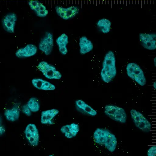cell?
I'll return each instance as SVG.
<instances>
[{
  "instance_id": "1",
  "label": "cell",
  "mask_w": 156,
  "mask_h": 156,
  "mask_svg": "<svg viewBox=\"0 0 156 156\" xmlns=\"http://www.w3.org/2000/svg\"><path fill=\"white\" fill-rule=\"evenodd\" d=\"M93 138L96 143L104 146L109 151L112 152L115 150L117 144L116 138L108 130L97 129L94 133Z\"/></svg>"
},
{
  "instance_id": "2",
  "label": "cell",
  "mask_w": 156,
  "mask_h": 156,
  "mask_svg": "<svg viewBox=\"0 0 156 156\" xmlns=\"http://www.w3.org/2000/svg\"><path fill=\"white\" fill-rule=\"evenodd\" d=\"M115 59L113 51H109L105 55L101 73L102 80L105 83L110 82L116 74Z\"/></svg>"
},
{
  "instance_id": "3",
  "label": "cell",
  "mask_w": 156,
  "mask_h": 156,
  "mask_svg": "<svg viewBox=\"0 0 156 156\" xmlns=\"http://www.w3.org/2000/svg\"><path fill=\"white\" fill-rule=\"evenodd\" d=\"M126 70L128 76L139 85L143 86L146 84V80L144 73L137 64L133 62L128 63Z\"/></svg>"
},
{
  "instance_id": "4",
  "label": "cell",
  "mask_w": 156,
  "mask_h": 156,
  "mask_svg": "<svg viewBox=\"0 0 156 156\" xmlns=\"http://www.w3.org/2000/svg\"><path fill=\"white\" fill-rule=\"evenodd\" d=\"M104 112L109 118L114 121L122 123L126 122L127 115L122 108L112 105H107L105 107Z\"/></svg>"
},
{
  "instance_id": "5",
  "label": "cell",
  "mask_w": 156,
  "mask_h": 156,
  "mask_svg": "<svg viewBox=\"0 0 156 156\" xmlns=\"http://www.w3.org/2000/svg\"><path fill=\"white\" fill-rule=\"evenodd\" d=\"M131 118L136 126L144 132L149 131L151 129L150 122L140 112L132 109L130 111Z\"/></svg>"
},
{
  "instance_id": "6",
  "label": "cell",
  "mask_w": 156,
  "mask_h": 156,
  "mask_svg": "<svg viewBox=\"0 0 156 156\" xmlns=\"http://www.w3.org/2000/svg\"><path fill=\"white\" fill-rule=\"evenodd\" d=\"M37 68L48 79L58 80L62 76L61 73L54 66L46 62L43 61L40 62Z\"/></svg>"
},
{
  "instance_id": "7",
  "label": "cell",
  "mask_w": 156,
  "mask_h": 156,
  "mask_svg": "<svg viewBox=\"0 0 156 156\" xmlns=\"http://www.w3.org/2000/svg\"><path fill=\"white\" fill-rule=\"evenodd\" d=\"M24 134L27 140L31 145L36 147L38 145L39 135L38 129L34 124H28L25 128Z\"/></svg>"
},
{
  "instance_id": "8",
  "label": "cell",
  "mask_w": 156,
  "mask_h": 156,
  "mask_svg": "<svg viewBox=\"0 0 156 156\" xmlns=\"http://www.w3.org/2000/svg\"><path fill=\"white\" fill-rule=\"evenodd\" d=\"M17 20V16L15 13L10 12L4 16L2 21L3 28L7 32L13 33Z\"/></svg>"
},
{
  "instance_id": "9",
  "label": "cell",
  "mask_w": 156,
  "mask_h": 156,
  "mask_svg": "<svg viewBox=\"0 0 156 156\" xmlns=\"http://www.w3.org/2000/svg\"><path fill=\"white\" fill-rule=\"evenodd\" d=\"M53 46V39L52 34L46 32L45 36L40 41L39 47L40 50L47 55L50 54Z\"/></svg>"
},
{
  "instance_id": "10",
  "label": "cell",
  "mask_w": 156,
  "mask_h": 156,
  "mask_svg": "<svg viewBox=\"0 0 156 156\" xmlns=\"http://www.w3.org/2000/svg\"><path fill=\"white\" fill-rule=\"evenodd\" d=\"M139 38L142 45L144 48L149 50L155 49V34L141 33L139 34Z\"/></svg>"
},
{
  "instance_id": "11",
  "label": "cell",
  "mask_w": 156,
  "mask_h": 156,
  "mask_svg": "<svg viewBox=\"0 0 156 156\" xmlns=\"http://www.w3.org/2000/svg\"><path fill=\"white\" fill-rule=\"evenodd\" d=\"M56 12L58 15L64 20H68L74 17L77 14L79 9L76 6H72L65 8L62 6L55 7Z\"/></svg>"
},
{
  "instance_id": "12",
  "label": "cell",
  "mask_w": 156,
  "mask_h": 156,
  "mask_svg": "<svg viewBox=\"0 0 156 156\" xmlns=\"http://www.w3.org/2000/svg\"><path fill=\"white\" fill-rule=\"evenodd\" d=\"M37 52L36 46L33 44H29L18 49L15 53V55L19 58H27L34 55Z\"/></svg>"
},
{
  "instance_id": "13",
  "label": "cell",
  "mask_w": 156,
  "mask_h": 156,
  "mask_svg": "<svg viewBox=\"0 0 156 156\" xmlns=\"http://www.w3.org/2000/svg\"><path fill=\"white\" fill-rule=\"evenodd\" d=\"M21 108L17 104L6 109L4 111V115L6 120L10 122H14L18 120L20 115Z\"/></svg>"
},
{
  "instance_id": "14",
  "label": "cell",
  "mask_w": 156,
  "mask_h": 156,
  "mask_svg": "<svg viewBox=\"0 0 156 156\" xmlns=\"http://www.w3.org/2000/svg\"><path fill=\"white\" fill-rule=\"evenodd\" d=\"M28 4L30 9L35 12L38 16L44 17L48 15V11L46 7L39 1L31 0L28 2Z\"/></svg>"
},
{
  "instance_id": "15",
  "label": "cell",
  "mask_w": 156,
  "mask_h": 156,
  "mask_svg": "<svg viewBox=\"0 0 156 156\" xmlns=\"http://www.w3.org/2000/svg\"><path fill=\"white\" fill-rule=\"evenodd\" d=\"M79 130V125L74 123L63 126L60 129L61 132L64 134L66 137L69 139L75 137Z\"/></svg>"
},
{
  "instance_id": "16",
  "label": "cell",
  "mask_w": 156,
  "mask_h": 156,
  "mask_svg": "<svg viewBox=\"0 0 156 156\" xmlns=\"http://www.w3.org/2000/svg\"><path fill=\"white\" fill-rule=\"evenodd\" d=\"M59 112L58 110L55 108L43 111L41 113V123L44 124L52 125L54 118Z\"/></svg>"
},
{
  "instance_id": "17",
  "label": "cell",
  "mask_w": 156,
  "mask_h": 156,
  "mask_svg": "<svg viewBox=\"0 0 156 156\" xmlns=\"http://www.w3.org/2000/svg\"><path fill=\"white\" fill-rule=\"evenodd\" d=\"M31 83L34 87L39 90H52L55 88L54 85L47 81L41 79H33L31 80Z\"/></svg>"
},
{
  "instance_id": "18",
  "label": "cell",
  "mask_w": 156,
  "mask_h": 156,
  "mask_svg": "<svg viewBox=\"0 0 156 156\" xmlns=\"http://www.w3.org/2000/svg\"><path fill=\"white\" fill-rule=\"evenodd\" d=\"M79 46L80 52L83 55L91 51L93 47L92 43L85 36H83L80 39Z\"/></svg>"
},
{
  "instance_id": "19",
  "label": "cell",
  "mask_w": 156,
  "mask_h": 156,
  "mask_svg": "<svg viewBox=\"0 0 156 156\" xmlns=\"http://www.w3.org/2000/svg\"><path fill=\"white\" fill-rule=\"evenodd\" d=\"M59 51L62 54L66 55L68 52L66 45L68 43V37L65 34H62L56 39Z\"/></svg>"
},
{
  "instance_id": "20",
  "label": "cell",
  "mask_w": 156,
  "mask_h": 156,
  "mask_svg": "<svg viewBox=\"0 0 156 156\" xmlns=\"http://www.w3.org/2000/svg\"><path fill=\"white\" fill-rule=\"evenodd\" d=\"M75 103L76 105L86 113L91 116L97 115V112L83 101L78 100L76 101Z\"/></svg>"
},
{
  "instance_id": "21",
  "label": "cell",
  "mask_w": 156,
  "mask_h": 156,
  "mask_svg": "<svg viewBox=\"0 0 156 156\" xmlns=\"http://www.w3.org/2000/svg\"><path fill=\"white\" fill-rule=\"evenodd\" d=\"M97 24L103 33L106 34L110 31L111 23L109 20L105 19L100 20L98 21Z\"/></svg>"
},
{
  "instance_id": "22",
  "label": "cell",
  "mask_w": 156,
  "mask_h": 156,
  "mask_svg": "<svg viewBox=\"0 0 156 156\" xmlns=\"http://www.w3.org/2000/svg\"><path fill=\"white\" fill-rule=\"evenodd\" d=\"M31 112H36L40 109V105L38 100L35 98L32 97L28 100L26 104Z\"/></svg>"
},
{
  "instance_id": "23",
  "label": "cell",
  "mask_w": 156,
  "mask_h": 156,
  "mask_svg": "<svg viewBox=\"0 0 156 156\" xmlns=\"http://www.w3.org/2000/svg\"><path fill=\"white\" fill-rule=\"evenodd\" d=\"M21 109L23 113L26 115L29 116L31 115V112L26 104L23 105Z\"/></svg>"
},
{
  "instance_id": "24",
  "label": "cell",
  "mask_w": 156,
  "mask_h": 156,
  "mask_svg": "<svg viewBox=\"0 0 156 156\" xmlns=\"http://www.w3.org/2000/svg\"><path fill=\"white\" fill-rule=\"evenodd\" d=\"M156 146H153L150 147L147 151V155L148 156H156Z\"/></svg>"
},
{
  "instance_id": "25",
  "label": "cell",
  "mask_w": 156,
  "mask_h": 156,
  "mask_svg": "<svg viewBox=\"0 0 156 156\" xmlns=\"http://www.w3.org/2000/svg\"><path fill=\"white\" fill-rule=\"evenodd\" d=\"M5 129L4 126L2 124H0V136L2 135L5 132Z\"/></svg>"
},
{
  "instance_id": "26",
  "label": "cell",
  "mask_w": 156,
  "mask_h": 156,
  "mask_svg": "<svg viewBox=\"0 0 156 156\" xmlns=\"http://www.w3.org/2000/svg\"><path fill=\"white\" fill-rule=\"evenodd\" d=\"M2 116L0 114V124H2Z\"/></svg>"
},
{
  "instance_id": "27",
  "label": "cell",
  "mask_w": 156,
  "mask_h": 156,
  "mask_svg": "<svg viewBox=\"0 0 156 156\" xmlns=\"http://www.w3.org/2000/svg\"><path fill=\"white\" fill-rule=\"evenodd\" d=\"M48 156H54V155H49Z\"/></svg>"
}]
</instances>
